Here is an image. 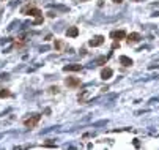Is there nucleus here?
Listing matches in <instances>:
<instances>
[{"label": "nucleus", "mask_w": 159, "mask_h": 150, "mask_svg": "<svg viewBox=\"0 0 159 150\" xmlns=\"http://www.w3.org/2000/svg\"><path fill=\"white\" fill-rule=\"evenodd\" d=\"M20 13L22 14H27V16H33L35 18V25H38V24H43V13H41V10L39 8H36V6H33V5H27V6H24L22 10H20Z\"/></svg>", "instance_id": "nucleus-1"}, {"label": "nucleus", "mask_w": 159, "mask_h": 150, "mask_svg": "<svg viewBox=\"0 0 159 150\" xmlns=\"http://www.w3.org/2000/svg\"><path fill=\"white\" fill-rule=\"evenodd\" d=\"M39 120H41V115L39 114H33V115H30L29 119L24 120V125H25V128H35L39 123Z\"/></svg>", "instance_id": "nucleus-2"}, {"label": "nucleus", "mask_w": 159, "mask_h": 150, "mask_svg": "<svg viewBox=\"0 0 159 150\" xmlns=\"http://www.w3.org/2000/svg\"><path fill=\"white\" fill-rule=\"evenodd\" d=\"M65 84L70 88H77V87H80V79L79 78H66Z\"/></svg>", "instance_id": "nucleus-3"}, {"label": "nucleus", "mask_w": 159, "mask_h": 150, "mask_svg": "<svg viewBox=\"0 0 159 150\" xmlns=\"http://www.w3.org/2000/svg\"><path fill=\"white\" fill-rule=\"evenodd\" d=\"M102 44H104V37L102 35H98V37H95L88 41V46H92V47H98V46H102Z\"/></svg>", "instance_id": "nucleus-4"}, {"label": "nucleus", "mask_w": 159, "mask_h": 150, "mask_svg": "<svg viewBox=\"0 0 159 150\" xmlns=\"http://www.w3.org/2000/svg\"><path fill=\"white\" fill-rule=\"evenodd\" d=\"M128 38V43L129 44H134V43H139L140 41V33H137V32H132V33H129V35H126Z\"/></svg>", "instance_id": "nucleus-5"}, {"label": "nucleus", "mask_w": 159, "mask_h": 150, "mask_svg": "<svg viewBox=\"0 0 159 150\" xmlns=\"http://www.w3.org/2000/svg\"><path fill=\"white\" fill-rule=\"evenodd\" d=\"M112 76H114V70H112V68H102V70H101V79L107 81Z\"/></svg>", "instance_id": "nucleus-6"}, {"label": "nucleus", "mask_w": 159, "mask_h": 150, "mask_svg": "<svg viewBox=\"0 0 159 150\" xmlns=\"http://www.w3.org/2000/svg\"><path fill=\"white\" fill-rule=\"evenodd\" d=\"M110 38H112V40H123V38H126V32H124V30L110 32Z\"/></svg>", "instance_id": "nucleus-7"}, {"label": "nucleus", "mask_w": 159, "mask_h": 150, "mask_svg": "<svg viewBox=\"0 0 159 150\" xmlns=\"http://www.w3.org/2000/svg\"><path fill=\"white\" fill-rule=\"evenodd\" d=\"M82 70V65H77V63H73V65H66L63 66V71H80Z\"/></svg>", "instance_id": "nucleus-8"}, {"label": "nucleus", "mask_w": 159, "mask_h": 150, "mask_svg": "<svg viewBox=\"0 0 159 150\" xmlns=\"http://www.w3.org/2000/svg\"><path fill=\"white\" fill-rule=\"evenodd\" d=\"M54 46H55V51H57V52H61L65 49V41H63V40H55Z\"/></svg>", "instance_id": "nucleus-9"}, {"label": "nucleus", "mask_w": 159, "mask_h": 150, "mask_svg": "<svg viewBox=\"0 0 159 150\" xmlns=\"http://www.w3.org/2000/svg\"><path fill=\"white\" fill-rule=\"evenodd\" d=\"M66 35L71 37V38H76V37L79 35V29H77V27H71V29L66 30Z\"/></svg>", "instance_id": "nucleus-10"}, {"label": "nucleus", "mask_w": 159, "mask_h": 150, "mask_svg": "<svg viewBox=\"0 0 159 150\" xmlns=\"http://www.w3.org/2000/svg\"><path fill=\"white\" fill-rule=\"evenodd\" d=\"M120 63L123 66H131V65H132V60H131L129 57H126V56H121L120 57Z\"/></svg>", "instance_id": "nucleus-11"}, {"label": "nucleus", "mask_w": 159, "mask_h": 150, "mask_svg": "<svg viewBox=\"0 0 159 150\" xmlns=\"http://www.w3.org/2000/svg\"><path fill=\"white\" fill-rule=\"evenodd\" d=\"M11 97V92L8 88H0V98H10Z\"/></svg>", "instance_id": "nucleus-12"}, {"label": "nucleus", "mask_w": 159, "mask_h": 150, "mask_svg": "<svg viewBox=\"0 0 159 150\" xmlns=\"http://www.w3.org/2000/svg\"><path fill=\"white\" fill-rule=\"evenodd\" d=\"M60 90H58V87L55 85V87H49V93H58Z\"/></svg>", "instance_id": "nucleus-13"}, {"label": "nucleus", "mask_w": 159, "mask_h": 150, "mask_svg": "<svg viewBox=\"0 0 159 150\" xmlns=\"http://www.w3.org/2000/svg\"><path fill=\"white\" fill-rule=\"evenodd\" d=\"M120 44L118 43H117V40H115V43H114V46H112V49H117V47H118Z\"/></svg>", "instance_id": "nucleus-14"}, {"label": "nucleus", "mask_w": 159, "mask_h": 150, "mask_svg": "<svg viewBox=\"0 0 159 150\" xmlns=\"http://www.w3.org/2000/svg\"><path fill=\"white\" fill-rule=\"evenodd\" d=\"M112 2H114V3H121L123 0H112Z\"/></svg>", "instance_id": "nucleus-15"}, {"label": "nucleus", "mask_w": 159, "mask_h": 150, "mask_svg": "<svg viewBox=\"0 0 159 150\" xmlns=\"http://www.w3.org/2000/svg\"><path fill=\"white\" fill-rule=\"evenodd\" d=\"M82 2H88V0H82Z\"/></svg>", "instance_id": "nucleus-16"}, {"label": "nucleus", "mask_w": 159, "mask_h": 150, "mask_svg": "<svg viewBox=\"0 0 159 150\" xmlns=\"http://www.w3.org/2000/svg\"><path fill=\"white\" fill-rule=\"evenodd\" d=\"M134 2H139V0H134Z\"/></svg>", "instance_id": "nucleus-17"}, {"label": "nucleus", "mask_w": 159, "mask_h": 150, "mask_svg": "<svg viewBox=\"0 0 159 150\" xmlns=\"http://www.w3.org/2000/svg\"><path fill=\"white\" fill-rule=\"evenodd\" d=\"M0 2H5V0H0Z\"/></svg>", "instance_id": "nucleus-18"}]
</instances>
